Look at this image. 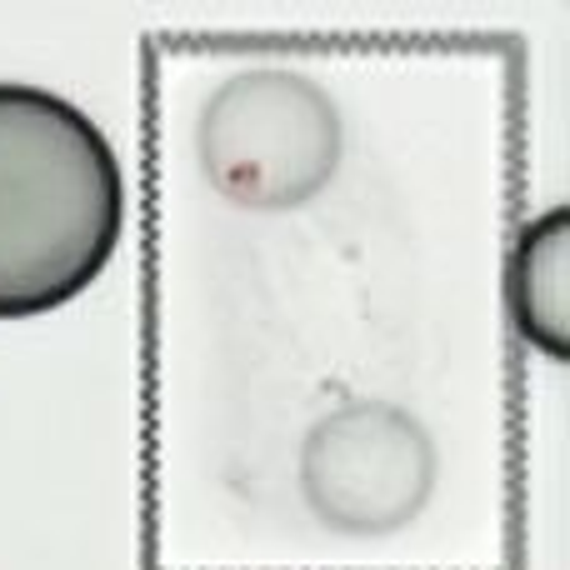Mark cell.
<instances>
[{"mask_svg": "<svg viewBox=\"0 0 570 570\" xmlns=\"http://www.w3.org/2000/svg\"><path fill=\"white\" fill-rule=\"evenodd\" d=\"M120 230L126 176L106 130L50 90L0 80V321L76 301Z\"/></svg>", "mask_w": 570, "mask_h": 570, "instance_id": "cell-1", "label": "cell"}, {"mask_svg": "<svg viewBox=\"0 0 570 570\" xmlns=\"http://www.w3.org/2000/svg\"><path fill=\"white\" fill-rule=\"evenodd\" d=\"M335 106L291 70H250L216 90L200 120L206 176L240 206H301L331 180Z\"/></svg>", "mask_w": 570, "mask_h": 570, "instance_id": "cell-2", "label": "cell"}, {"mask_svg": "<svg viewBox=\"0 0 570 570\" xmlns=\"http://www.w3.org/2000/svg\"><path fill=\"white\" fill-rule=\"evenodd\" d=\"M305 495L325 525L371 535L421 511L435 475L425 431L395 405L355 401L325 415L305 445Z\"/></svg>", "mask_w": 570, "mask_h": 570, "instance_id": "cell-3", "label": "cell"}, {"mask_svg": "<svg viewBox=\"0 0 570 570\" xmlns=\"http://www.w3.org/2000/svg\"><path fill=\"white\" fill-rule=\"evenodd\" d=\"M511 321L546 361L570 355V210L551 206L515 236L511 250Z\"/></svg>", "mask_w": 570, "mask_h": 570, "instance_id": "cell-4", "label": "cell"}]
</instances>
